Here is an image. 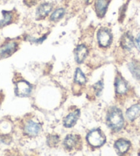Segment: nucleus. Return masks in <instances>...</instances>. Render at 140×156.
Masks as SVG:
<instances>
[{"mask_svg":"<svg viewBox=\"0 0 140 156\" xmlns=\"http://www.w3.org/2000/svg\"><path fill=\"white\" fill-rule=\"evenodd\" d=\"M128 68L133 76L137 79H140V63L138 61H132L128 64Z\"/></svg>","mask_w":140,"mask_h":156,"instance_id":"2eb2a0df","label":"nucleus"},{"mask_svg":"<svg viewBox=\"0 0 140 156\" xmlns=\"http://www.w3.org/2000/svg\"><path fill=\"white\" fill-rule=\"evenodd\" d=\"M80 115V111L76 110L73 113L69 114L64 119V125L66 127H73L76 122L77 120L79 119Z\"/></svg>","mask_w":140,"mask_h":156,"instance_id":"9d476101","label":"nucleus"},{"mask_svg":"<svg viewBox=\"0 0 140 156\" xmlns=\"http://www.w3.org/2000/svg\"><path fill=\"white\" fill-rule=\"evenodd\" d=\"M86 1H87V2H89V0H86Z\"/></svg>","mask_w":140,"mask_h":156,"instance_id":"5701e85b","label":"nucleus"},{"mask_svg":"<svg viewBox=\"0 0 140 156\" xmlns=\"http://www.w3.org/2000/svg\"><path fill=\"white\" fill-rule=\"evenodd\" d=\"M86 78L80 68H77L75 74V81L79 84H84L86 82Z\"/></svg>","mask_w":140,"mask_h":156,"instance_id":"6ab92c4d","label":"nucleus"},{"mask_svg":"<svg viewBox=\"0 0 140 156\" xmlns=\"http://www.w3.org/2000/svg\"><path fill=\"white\" fill-rule=\"evenodd\" d=\"M31 90V85L25 80H20L16 83L15 93L18 96L25 97V96H28L30 94Z\"/></svg>","mask_w":140,"mask_h":156,"instance_id":"7ed1b4c3","label":"nucleus"},{"mask_svg":"<svg viewBox=\"0 0 140 156\" xmlns=\"http://www.w3.org/2000/svg\"><path fill=\"white\" fill-rule=\"evenodd\" d=\"M93 87H94V89H95L97 95L98 96L100 95V94L102 91V89H103V83H102V81H99L97 83H96Z\"/></svg>","mask_w":140,"mask_h":156,"instance_id":"aec40b11","label":"nucleus"},{"mask_svg":"<svg viewBox=\"0 0 140 156\" xmlns=\"http://www.w3.org/2000/svg\"><path fill=\"white\" fill-rule=\"evenodd\" d=\"M135 44H136V46L138 48V50H140V33L137 35L136 40H135Z\"/></svg>","mask_w":140,"mask_h":156,"instance_id":"4be33fe9","label":"nucleus"},{"mask_svg":"<svg viewBox=\"0 0 140 156\" xmlns=\"http://www.w3.org/2000/svg\"><path fill=\"white\" fill-rule=\"evenodd\" d=\"M98 41L102 47H107L111 44L112 41V35L109 30L102 28L98 33Z\"/></svg>","mask_w":140,"mask_h":156,"instance_id":"20e7f679","label":"nucleus"},{"mask_svg":"<svg viewBox=\"0 0 140 156\" xmlns=\"http://www.w3.org/2000/svg\"><path fill=\"white\" fill-rule=\"evenodd\" d=\"M59 138L58 136H51L47 140V144L50 145V147L54 146L56 144H57L58 142Z\"/></svg>","mask_w":140,"mask_h":156,"instance_id":"412c9836","label":"nucleus"},{"mask_svg":"<svg viewBox=\"0 0 140 156\" xmlns=\"http://www.w3.org/2000/svg\"><path fill=\"white\" fill-rule=\"evenodd\" d=\"M139 116H140V104L135 105L126 112V117L131 121L136 119Z\"/></svg>","mask_w":140,"mask_h":156,"instance_id":"f8f14e48","label":"nucleus"},{"mask_svg":"<svg viewBox=\"0 0 140 156\" xmlns=\"http://www.w3.org/2000/svg\"><path fill=\"white\" fill-rule=\"evenodd\" d=\"M40 130H41V126L33 121H29L25 127L26 133L30 136H36L38 135Z\"/></svg>","mask_w":140,"mask_h":156,"instance_id":"423d86ee","label":"nucleus"},{"mask_svg":"<svg viewBox=\"0 0 140 156\" xmlns=\"http://www.w3.org/2000/svg\"><path fill=\"white\" fill-rule=\"evenodd\" d=\"M17 48V44L15 42H10L5 44L0 48V59L6 58L15 52Z\"/></svg>","mask_w":140,"mask_h":156,"instance_id":"39448f33","label":"nucleus"},{"mask_svg":"<svg viewBox=\"0 0 140 156\" xmlns=\"http://www.w3.org/2000/svg\"><path fill=\"white\" fill-rule=\"evenodd\" d=\"M139 155H140V154H139Z\"/></svg>","mask_w":140,"mask_h":156,"instance_id":"b1692460","label":"nucleus"},{"mask_svg":"<svg viewBox=\"0 0 140 156\" xmlns=\"http://www.w3.org/2000/svg\"><path fill=\"white\" fill-rule=\"evenodd\" d=\"M107 124L114 131H119L124 125V118L122 112L116 107L110 109L107 115Z\"/></svg>","mask_w":140,"mask_h":156,"instance_id":"f257e3e1","label":"nucleus"},{"mask_svg":"<svg viewBox=\"0 0 140 156\" xmlns=\"http://www.w3.org/2000/svg\"><path fill=\"white\" fill-rule=\"evenodd\" d=\"M89 143L94 147H99L105 142V137L100 129H95L90 131L87 136Z\"/></svg>","mask_w":140,"mask_h":156,"instance_id":"f03ea898","label":"nucleus"},{"mask_svg":"<svg viewBox=\"0 0 140 156\" xmlns=\"http://www.w3.org/2000/svg\"><path fill=\"white\" fill-rule=\"evenodd\" d=\"M4 19L0 21V27H4L10 23L12 20V13L8 11H3Z\"/></svg>","mask_w":140,"mask_h":156,"instance_id":"f3484780","label":"nucleus"},{"mask_svg":"<svg viewBox=\"0 0 140 156\" xmlns=\"http://www.w3.org/2000/svg\"><path fill=\"white\" fill-rule=\"evenodd\" d=\"M65 12V10L63 9H58L57 10H56L55 11L52 13V15H51L50 20L54 21H58L63 17Z\"/></svg>","mask_w":140,"mask_h":156,"instance_id":"a211bd4d","label":"nucleus"},{"mask_svg":"<svg viewBox=\"0 0 140 156\" xmlns=\"http://www.w3.org/2000/svg\"><path fill=\"white\" fill-rule=\"evenodd\" d=\"M120 44L124 49L130 50L134 46V41L133 37L129 33H126L122 37Z\"/></svg>","mask_w":140,"mask_h":156,"instance_id":"1a4fd4ad","label":"nucleus"},{"mask_svg":"<svg viewBox=\"0 0 140 156\" xmlns=\"http://www.w3.org/2000/svg\"><path fill=\"white\" fill-rule=\"evenodd\" d=\"M115 90H116V92L117 94H125L127 91L128 87L127 85H126V83L121 78H117L116 80H115Z\"/></svg>","mask_w":140,"mask_h":156,"instance_id":"4468645a","label":"nucleus"},{"mask_svg":"<svg viewBox=\"0 0 140 156\" xmlns=\"http://www.w3.org/2000/svg\"><path fill=\"white\" fill-rule=\"evenodd\" d=\"M88 50L85 45H80L75 50V57L78 63H82L87 55Z\"/></svg>","mask_w":140,"mask_h":156,"instance_id":"0eeeda50","label":"nucleus"},{"mask_svg":"<svg viewBox=\"0 0 140 156\" xmlns=\"http://www.w3.org/2000/svg\"><path fill=\"white\" fill-rule=\"evenodd\" d=\"M95 7L97 15L99 17H102L107 12L108 8V2L107 0H96Z\"/></svg>","mask_w":140,"mask_h":156,"instance_id":"6e6552de","label":"nucleus"},{"mask_svg":"<svg viewBox=\"0 0 140 156\" xmlns=\"http://www.w3.org/2000/svg\"><path fill=\"white\" fill-rule=\"evenodd\" d=\"M52 9V5L50 4H44L40 6L37 11V15L39 18H44L49 14Z\"/></svg>","mask_w":140,"mask_h":156,"instance_id":"ddd939ff","label":"nucleus"},{"mask_svg":"<svg viewBox=\"0 0 140 156\" xmlns=\"http://www.w3.org/2000/svg\"><path fill=\"white\" fill-rule=\"evenodd\" d=\"M78 142V137L73 135L67 136L64 140V144L67 149H72L76 146Z\"/></svg>","mask_w":140,"mask_h":156,"instance_id":"dca6fc26","label":"nucleus"},{"mask_svg":"<svg viewBox=\"0 0 140 156\" xmlns=\"http://www.w3.org/2000/svg\"><path fill=\"white\" fill-rule=\"evenodd\" d=\"M114 146L118 153L120 154H124V153L128 151L129 148H130L131 144L128 141H126L124 139H120L115 142Z\"/></svg>","mask_w":140,"mask_h":156,"instance_id":"9b49d317","label":"nucleus"}]
</instances>
